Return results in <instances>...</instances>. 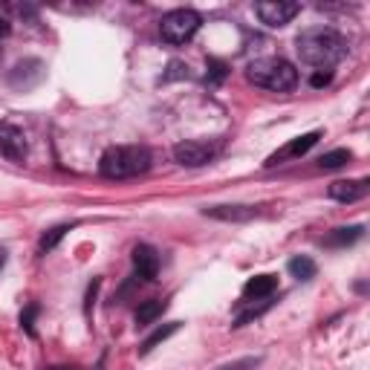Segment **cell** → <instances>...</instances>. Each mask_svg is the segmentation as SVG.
<instances>
[{"label":"cell","instance_id":"cell-1","mask_svg":"<svg viewBox=\"0 0 370 370\" xmlns=\"http://www.w3.org/2000/svg\"><path fill=\"white\" fill-rule=\"evenodd\" d=\"M295 49L304 64L316 70H330L347 55V38L333 26H309L295 38Z\"/></svg>","mask_w":370,"mask_h":370},{"label":"cell","instance_id":"cell-2","mask_svg":"<svg viewBox=\"0 0 370 370\" xmlns=\"http://www.w3.org/2000/svg\"><path fill=\"white\" fill-rule=\"evenodd\" d=\"M151 168V151L145 145H116L102 153L99 171L107 180H130Z\"/></svg>","mask_w":370,"mask_h":370},{"label":"cell","instance_id":"cell-3","mask_svg":"<svg viewBox=\"0 0 370 370\" xmlns=\"http://www.w3.org/2000/svg\"><path fill=\"white\" fill-rule=\"evenodd\" d=\"M246 79L255 87H263L272 93H292L298 87V70L286 58L269 55V58H258V61H252L246 67Z\"/></svg>","mask_w":370,"mask_h":370},{"label":"cell","instance_id":"cell-4","mask_svg":"<svg viewBox=\"0 0 370 370\" xmlns=\"http://www.w3.org/2000/svg\"><path fill=\"white\" fill-rule=\"evenodd\" d=\"M200 24H203V17L194 9H174L160 21V35L168 44H185L197 35Z\"/></svg>","mask_w":370,"mask_h":370},{"label":"cell","instance_id":"cell-5","mask_svg":"<svg viewBox=\"0 0 370 370\" xmlns=\"http://www.w3.org/2000/svg\"><path fill=\"white\" fill-rule=\"evenodd\" d=\"M217 148L208 145V142H197V139H185L174 145V162L183 165V168H203L214 160Z\"/></svg>","mask_w":370,"mask_h":370},{"label":"cell","instance_id":"cell-6","mask_svg":"<svg viewBox=\"0 0 370 370\" xmlns=\"http://www.w3.org/2000/svg\"><path fill=\"white\" fill-rule=\"evenodd\" d=\"M301 12L298 3H289V0H263V3L255 6V15L261 17V24L266 26H286L292 17Z\"/></svg>","mask_w":370,"mask_h":370},{"label":"cell","instance_id":"cell-7","mask_svg":"<svg viewBox=\"0 0 370 370\" xmlns=\"http://www.w3.org/2000/svg\"><path fill=\"white\" fill-rule=\"evenodd\" d=\"M26 151H29L26 133L17 125H12V122H0V153H3L6 160H12V162H24Z\"/></svg>","mask_w":370,"mask_h":370},{"label":"cell","instance_id":"cell-8","mask_svg":"<svg viewBox=\"0 0 370 370\" xmlns=\"http://www.w3.org/2000/svg\"><path fill=\"white\" fill-rule=\"evenodd\" d=\"M318 139H321V130H313V133H304V136H298V139H292V142H286L281 151H275L272 157L266 160V165L272 168V165H281V162H286V160H298V157H304V153L313 148V145H318Z\"/></svg>","mask_w":370,"mask_h":370},{"label":"cell","instance_id":"cell-9","mask_svg":"<svg viewBox=\"0 0 370 370\" xmlns=\"http://www.w3.org/2000/svg\"><path fill=\"white\" fill-rule=\"evenodd\" d=\"M370 191V183L367 180H339L327 188V194L333 197L336 203H356V200H364Z\"/></svg>","mask_w":370,"mask_h":370},{"label":"cell","instance_id":"cell-10","mask_svg":"<svg viewBox=\"0 0 370 370\" xmlns=\"http://www.w3.org/2000/svg\"><path fill=\"white\" fill-rule=\"evenodd\" d=\"M41 79H44V64L32 58V61H21V64H17V67L12 70L9 84L17 87V90H29V87H35Z\"/></svg>","mask_w":370,"mask_h":370},{"label":"cell","instance_id":"cell-11","mask_svg":"<svg viewBox=\"0 0 370 370\" xmlns=\"http://www.w3.org/2000/svg\"><path fill=\"white\" fill-rule=\"evenodd\" d=\"M133 266H136V272H139V278H145V281H153L160 275V252L153 249V246H136L133 249Z\"/></svg>","mask_w":370,"mask_h":370},{"label":"cell","instance_id":"cell-12","mask_svg":"<svg viewBox=\"0 0 370 370\" xmlns=\"http://www.w3.org/2000/svg\"><path fill=\"white\" fill-rule=\"evenodd\" d=\"M203 214L211 220H223V223H246L252 217H258V208H252V206H211V208H203Z\"/></svg>","mask_w":370,"mask_h":370},{"label":"cell","instance_id":"cell-13","mask_svg":"<svg viewBox=\"0 0 370 370\" xmlns=\"http://www.w3.org/2000/svg\"><path fill=\"white\" fill-rule=\"evenodd\" d=\"M275 289H278V278H275V275H255V278L246 281L243 298H246V301H266Z\"/></svg>","mask_w":370,"mask_h":370},{"label":"cell","instance_id":"cell-14","mask_svg":"<svg viewBox=\"0 0 370 370\" xmlns=\"http://www.w3.org/2000/svg\"><path fill=\"white\" fill-rule=\"evenodd\" d=\"M362 226H347V229H333L330 235L324 238V246L330 249H341V246H350V243H356L362 238Z\"/></svg>","mask_w":370,"mask_h":370},{"label":"cell","instance_id":"cell-15","mask_svg":"<svg viewBox=\"0 0 370 370\" xmlns=\"http://www.w3.org/2000/svg\"><path fill=\"white\" fill-rule=\"evenodd\" d=\"M177 330H180V321H171V324H162L160 330H153V333H151V336H148V339L142 341L139 353H142V356H148V353H151L153 347H160L162 341H168V339H171L174 333H177Z\"/></svg>","mask_w":370,"mask_h":370},{"label":"cell","instance_id":"cell-16","mask_svg":"<svg viewBox=\"0 0 370 370\" xmlns=\"http://www.w3.org/2000/svg\"><path fill=\"white\" fill-rule=\"evenodd\" d=\"M165 301H160V298H153V301H145V304H139V309H136V324L139 327H148L151 321H157L162 313H165Z\"/></svg>","mask_w":370,"mask_h":370},{"label":"cell","instance_id":"cell-17","mask_svg":"<svg viewBox=\"0 0 370 370\" xmlns=\"http://www.w3.org/2000/svg\"><path fill=\"white\" fill-rule=\"evenodd\" d=\"M316 272H318V266H316L313 258L298 255V258H292V261H289V275H292V278H298V281H313V278H316Z\"/></svg>","mask_w":370,"mask_h":370},{"label":"cell","instance_id":"cell-18","mask_svg":"<svg viewBox=\"0 0 370 370\" xmlns=\"http://www.w3.org/2000/svg\"><path fill=\"white\" fill-rule=\"evenodd\" d=\"M350 160H353V153H350L347 148H336V151L324 153V157L318 160V168H321V171H336V168L347 165Z\"/></svg>","mask_w":370,"mask_h":370},{"label":"cell","instance_id":"cell-19","mask_svg":"<svg viewBox=\"0 0 370 370\" xmlns=\"http://www.w3.org/2000/svg\"><path fill=\"white\" fill-rule=\"evenodd\" d=\"M229 75V70H226V64L223 61H217V58H208V72H206V84L208 87H217V84H223V79Z\"/></svg>","mask_w":370,"mask_h":370},{"label":"cell","instance_id":"cell-20","mask_svg":"<svg viewBox=\"0 0 370 370\" xmlns=\"http://www.w3.org/2000/svg\"><path fill=\"white\" fill-rule=\"evenodd\" d=\"M67 231H70V226H55V229H49L47 235L41 238V252H52L58 243L64 240V235H67Z\"/></svg>","mask_w":370,"mask_h":370},{"label":"cell","instance_id":"cell-21","mask_svg":"<svg viewBox=\"0 0 370 370\" xmlns=\"http://www.w3.org/2000/svg\"><path fill=\"white\" fill-rule=\"evenodd\" d=\"M174 79H188V67L183 61H171L168 64V72L162 75V82H174Z\"/></svg>","mask_w":370,"mask_h":370},{"label":"cell","instance_id":"cell-22","mask_svg":"<svg viewBox=\"0 0 370 370\" xmlns=\"http://www.w3.org/2000/svg\"><path fill=\"white\" fill-rule=\"evenodd\" d=\"M35 316H38V307H35V304H29V307L24 309V313H21V324H24V330H26L29 336H35V324H32Z\"/></svg>","mask_w":370,"mask_h":370},{"label":"cell","instance_id":"cell-23","mask_svg":"<svg viewBox=\"0 0 370 370\" xmlns=\"http://www.w3.org/2000/svg\"><path fill=\"white\" fill-rule=\"evenodd\" d=\"M330 82H333V70H318V72H313V75H309V84H313L316 90L327 87Z\"/></svg>","mask_w":370,"mask_h":370},{"label":"cell","instance_id":"cell-24","mask_svg":"<svg viewBox=\"0 0 370 370\" xmlns=\"http://www.w3.org/2000/svg\"><path fill=\"white\" fill-rule=\"evenodd\" d=\"M258 356H249V359H240V362H231V364H223L220 370H252V367H258Z\"/></svg>","mask_w":370,"mask_h":370},{"label":"cell","instance_id":"cell-25","mask_svg":"<svg viewBox=\"0 0 370 370\" xmlns=\"http://www.w3.org/2000/svg\"><path fill=\"white\" fill-rule=\"evenodd\" d=\"M99 286H102V281H99V278H95V281L90 284V289H87V309L93 307V298H95V292H99Z\"/></svg>","mask_w":370,"mask_h":370},{"label":"cell","instance_id":"cell-26","mask_svg":"<svg viewBox=\"0 0 370 370\" xmlns=\"http://www.w3.org/2000/svg\"><path fill=\"white\" fill-rule=\"evenodd\" d=\"M9 29H12V26H9V21H6V17H0V38H6V35H9Z\"/></svg>","mask_w":370,"mask_h":370},{"label":"cell","instance_id":"cell-27","mask_svg":"<svg viewBox=\"0 0 370 370\" xmlns=\"http://www.w3.org/2000/svg\"><path fill=\"white\" fill-rule=\"evenodd\" d=\"M47 370H79V367H72V364H55V367H47Z\"/></svg>","mask_w":370,"mask_h":370},{"label":"cell","instance_id":"cell-28","mask_svg":"<svg viewBox=\"0 0 370 370\" xmlns=\"http://www.w3.org/2000/svg\"><path fill=\"white\" fill-rule=\"evenodd\" d=\"M3 263H6V249H0V269H3Z\"/></svg>","mask_w":370,"mask_h":370}]
</instances>
